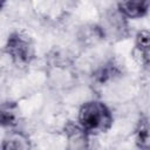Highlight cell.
<instances>
[{
  "label": "cell",
  "instance_id": "obj_9",
  "mask_svg": "<svg viewBox=\"0 0 150 150\" xmlns=\"http://www.w3.org/2000/svg\"><path fill=\"white\" fill-rule=\"evenodd\" d=\"M4 149H27L29 148L28 138H26L21 134H13L7 139H5L4 144L1 145Z\"/></svg>",
  "mask_w": 150,
  "mask_h": 150
},
{
  "label": "cell",
  "instance_id": "obj_8",
  "mask_svg": "<svg viewBox=\"0 0 150 150\" xmlns=\"http://www.w3.org/2000/svg\"><path fill=\"white\" fill-rule=\"evenodd\" d=\"M136 142L137 145L142 149H148V144H149V123H148V118H141V121L138 122L137 129H136Z\"/></svg>",
  "mask_w": 150,
  "mask_h": 150
},
{
  "label": "cell",
  "instance_id": "obj_7",
  "mask_svg": "<svg viewBox=\"0 0 150 150\" xmlns=\"http://www.w3.org/2000/svg\"><path fill=\"white\" fill-rule=\"evenodd\" d=\"M118 74H120V70H118L117 66H115L112 62H109V63L104 64L103 67L98 68L95 71L94 79L98 83H104V82L111 80L115 75H118Z\"/></svg>",
  "mask_w": 150,
  "mask_h": 150
},
{
  "label": "cell",
  "instance_id": "obj_10",
  "mask_svg": "<svg viewBox=\"0 0 150 150\" xmlns=\"http://www.w3.org/2000/svg\"><path fill=\"white\" fill-rule=\"evenodd\" d=\"M5 1H6V0H0V8H2V6H4Z\"/></svg>",
  "mask_w": 150,
  "mask_h": 150
},
{
  "label": "cell",
  "instance_id": "obj_6",
  "mask_svg": "<svg viewBox=\"0 0 150 150\" xmlns=\"http://www.w3.org/2000/svg\"><path fill=\"white\" fill-rule=\"evenodd\" d=\"M137 56L139 57V62L148 67L149 63V33L146 30H142L136 36V48Z\"/></svg>",
  "mask_w": 150,
  "mask_h": 150
},
{
  "label": "cell",
  "instance_id": "obj_2",
  "mask_svg": "<svg viewBox=\"0 0 150 150\" xmlns=\"http://www.w3.org/2000/svg\"><path fill=\"white\" fill-rule=\"evenodd\" d=\"M6 53L18 66H26L34 57V47L27 35L22 33H13L7 40Z\"/></svg>",
  "mask_w": 150,
  "mask_h": 150
},
{
  "label": "cell",
  "instance_id": "obj_5",
  "mask_svg": "<svg viewBox=\"0 0 150 150\" xmlns=\"http://www.w3.org/2000/svg\"><path fill=\"white\" fill-rule=\"evenodd\" d=\"M19 110L14 102H5L0 105V125L14 127L18 123Z\"/></svg>",
  "mask_w": 150,
  "mask_h": 150
},
{
  "label": "cell",
  "instance_id": "obj_4",
  "mask_svg": "<svg viewBox=\"0 0 150 150\" xmlns=\"http://www.w3.org/2000/svg\"><path fill=\"white\" fill-rule=\"evenodd\" d=\"M64 132L71 146L74 148H84L87 146V131L77 124L69 122L64 127Z\"/></svg>",
  "mask_w": 150,
  "mask_h": 150
},
{
  "label": "cell",
  "instance_id": "obj_3",
  "mask_svg": "<svg viewBox=\"0 0 150 150\" xmlns=\"http://www.w3.org/2000/svg\"><path fill=\"white\" fill-rule=\"evenodd\" d=\"M148 0H121L120 11L129 18H139L146 13Z\"/></svg>",
  "mask_w": 150,
  "mask_h": 150
},
{
  "label": "cell",
  "instance_id": "obj_1",
  "mask_svg": "<svg viewBox=\"0 0 150 150\" xmlns=\"http://www.w3.org/2000/svg\"><path fill=\"white\" fill-rule=\"evenodd\" d=\"M80 125L89 134L105 132L112 124V117L109 109L98 101L84 103L79 114Z\"/></svg>",
  "mask_w": 150,
  "mask_h": 150
}]
</instances>
